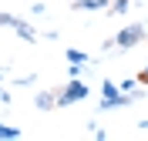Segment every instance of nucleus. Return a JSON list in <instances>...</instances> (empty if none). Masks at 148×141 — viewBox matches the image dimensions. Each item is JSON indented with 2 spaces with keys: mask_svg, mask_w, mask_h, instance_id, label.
<instances>
[{
  "mask_svg": "<svg viewBox=\"0 0 148 141\" xmlns=\"http://www.w3.org/2000/svg\"><path fill=\"white\" fill-rule=\"evenodd\" d=\"M14 34H17L20 40H30V44L37 40V30L30 27V24H24V20H17V27H14Z\"/></svg>",
  "mask_w": 148,
  "mask_h": 141,
  "instance_id": "5",
  "label": "nucleus"
},
{
  "mask_svg": "<svg viewBox=\"0 0 148 141\" xmlns=\"http://www.w3.org/2000/svg\"><path fill=\"white\" fill-rule=\"evenodd\" d=\"M88 128H91V134H94V138H98V141H104V138H108V131H104V128H98V124H88Z\"/></svg>",
  "mask_w": 148,
  "mask_h": 141,
  "instance_id": "10",
  "label": "nucleus"
},
{
  "mask_svg": "<svg viewBox=\"0 0 148 141\" xmlns=\"http://www.w3.org/2000/svg\"><path fill=\"white\" fill-rule=\"evenodd\" d=\"M108 7H111L114 17H121V14H128V10H131V0H114V3H108Z\"/></svg>",
  "mask_w": 148,
  "mask_h": 141,
  "instance_id": "8",
  "label": "nucleus"
},
{
  "mask_svg": "<svg viewBox=\"0 0 148 141\" xmlns=\"http://www.w3.org/2000/svg\"><path fill=\"white\" fill-rule=\"evenodd\" d=\"M138 84H141V87H148V71H141V74H138Z\"/></svg>",
  "mask_w": 148,
  "mask_h": 141,
  "instance_id": "15",
  "label": "nucleus"
},
{
  "mask_svg": "<svg viewBox=\"0 0 148 141\" xmlns=\"http://www.w3.org/2000/svg\"><path fill=\"white\" fill-rule=\"evenodd\" d=\"M145 71H148V67H145Z\"/></svg>",
  "mask_w": 148,
  "mask_h": 141,
  "instance_id": "18",
  "label": "nucleus"
},
{
  "mask_svg": "<svg viewBox=\"0 0 148 141\" xmlns=\"http://www.w3.org/2000/svg\"><path fill=\"white\" fill-rule=\"evenodd\" d=\"M34 77H37V74H30V77H17L14 84H17V87H30V84H34Z\"/></svg>",
  "mask_w": 148,
  "mask_h": 141,
  "instance_id": "12",
  "label": "nucleus"
},
{
  "mask_svg": "<svg viewBox=\"0 0 148 141\" xmlns=\"http://www.w3.org/2000/svg\"><path fill=\"white\" fill-rule=\"evenodd\" d=\"M67 61H71V64H88L91 57L84 54V50H77V47H71V50H67Z\"/></svg>",
  "mask_w": 148,
  "mask_h": 141,
  "instance_id": "7",
  "label": "nucleus"
},
{
  "mask_svg": "<svg viewBox=\"0 0 148 141\" xmlns=\"http://www.w3.org/2000/svg\"><path fill=\"white\" fill-rule=\"evenodd\" d=\"M145 40V27H141L138 20L135 24H125V27L114 34V50H128V47H138Z\"/></svg>",
  "mask_w": 148,
  "mask_h": 141,
  "instance_id": "2",
  "label": "nucleus"
},
{
  "mask_svg": "<svg viewBox=\"0 0 148 141\" xmlns=\"http://www.w3.org/2000/svg\"><path fill=\"white\" fill-rule=\"evenodd\" d=\"M108 3H111V0H74L71 7L74 10H104Z\"/></svg>",
  "mask_w": 148,
  "mask_h": 141,
  "instance_id": "4",
  "label": "nucleus"
},
{
  "mask_svg": "<svg viewBox=\"0 0 148 141\" xmlns=\"http://www.w3.org/2000/svg\"><path fill=\"white\" fill-rule=\"evenodd\" d=\"M138 131H148V121H138Z\"/></svg>",
  "mask_w": 148,
  "mask_h": 141,
  "instance_id": "16",
  "label": "nucleus"
},
{
  "mask_svg": "<svg viewBox=\"0 0 148 141\" xmlns=\"http://www.w3.org/2000/svg\"><path fill=\"white\" fill-rule=\"evenodd\" d=\"M135 84H138V81H135V77H128V81H121V84H118V91H135Z\"/></svg>",
  "mask_w": 148,
  "mask_h": 141,
  "instance_id": "11",
  "label": "nucleus"
},
{
  "mask_svg": "<svg viewBox=\"0 0 148 141\" xmlns=\"http://www.w3.org/2000/svg\"><path fill=\"white\" fill-rule=\"evenodd\" d=\"M67 74H71V77H81V74H84V64H71V71H67Z\"/></svg>",
  "mask_w": 148,
  "mask_h": 141,
  "instance_id": "14",
  "label": "nucleus"
},
{
  "mask_svg": "<svg viewBox=\"0 0 148 141\" xmlns=\"http://www.w3.org/2000/svg\"><path fill=\"white\" fill-rule=\"evenodd\" d=\"M17 20H20V17H14V14H3V10H0V27H10V30H14V27H17Z\"/></svg>",
  "mask_w": 148,
  "mask_h": 141,
  "instance_id": "9",
  "label": "nucleus"
},
{
  "mask_svg": "<svg viewBox=\"0 0 148 141\" xmlns=\"http://www.w3.org/2000/svg\"><path fill=\"white\" fill-rule=\"evenodd\" d=\"M10 101H14V97H10V91H7V87H0V104H3V108H7Z\"/></svg>",
  "mask_w": 148,
  "mask_h": 141,
  "instance_id": "13",
  "label": "nucleus"
},
{
  "mask_svg": "<svg viewBox=\"0 0 148 141\" xmlns=\"http://www.w3.org/2000/svg\"><path fill=\"white\" fill-rule=\"evenodd\" d=\"M88 94H91V87L84 84L81 77H71V81L57 91V108H67V104H74V101H84Z\"/></svg>",
  "mask_w": 148,
  "mask_h": 141,
  "instance_id": "1",
  "label": "nucleus"
},
{
  "mask_svg": "<svg viewBox=\"0 0 148 141\" xmlns=\"http://www.w3.org/2000/svg\"><path fill=\"white\" fill-rule=\"evenodd\" d=\"M34 104H37V111H54L57 108V91H40L34 97Z\"/></svg>",
  "mask_w": 148,
  "mask_h": 141,
  "instance_id": "3",
  "label": "nucleus"
},
{
  "mask_svg": "<svg viewBox=\"0 0 148 141\" xmlns=\"http://www.w3.org/2000/svg\"><path fill=\"white\" fill-rule=\"evenodd\" d=\"M17 138H24V131H20V128H10V124L0 121V141H17Z\"/></svg>",
  "mask_w": 148,
  "mask_h": 141,
  "instance_id": "6",
  "label": "nucleus"
},
{
  "mask_svg": "<svg viewBox=\"0 0 148 141\" xmlns=\"http://www.w3.org/2000/svg\"><path fill=\"white\" fill-rule=\"evenodd\" d=\"M0 84H3V74H0Z\"/></svg>",
  "mask_w": 148,
  "mask_h": 141,
  "instance_id": "17",
  "label": "nucleus"
}]
</instances>
